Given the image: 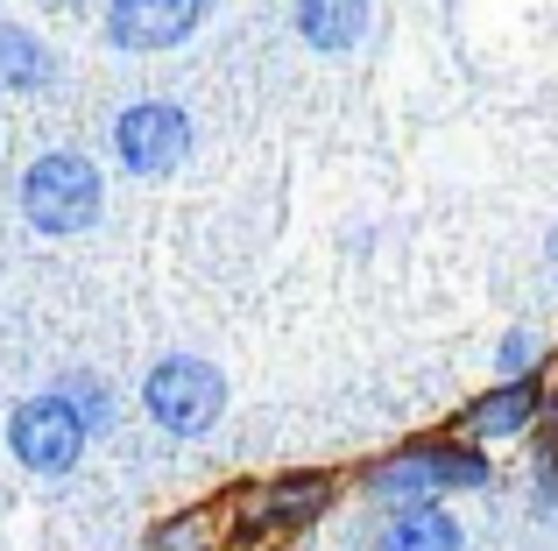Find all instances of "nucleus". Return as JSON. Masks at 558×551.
Listing matches in <instances>:
<instances>
[{
	"instance_id": "11",
	"label": "nucleus",
	"mask_w": 558,
	"mask_h": 551,
	"mask_svg": "<svg viewBox=\"0 0 558 551\" xmlns=\"http://www.w3.org/2000/svg\"><path fill=\"white\" fill-rule=\"evenodd\" d=\"M50 78H57V57L43 50L28 28L0 22V85H8V93H36V85H50Z\"/></svg>"
},
{
	"instance_id": "8",
	"label": "nucleus",
	"mask_w": 558,
	"mask_h": 551,
	"mask_svg": "<svg viewBox=\"0 0 558 551\" xmlns=\"http://www.w3.org/2000/svg\"><path fill=\"white\" fill-rule=\"evenodd\" d=\"M375 551H460V516L438 510V502H396L389 524H381Z\"/></svg>"
},
{
	"instance_id": "15",
	"label": "nucleus",
	"mask_w": 558,
	"mask_h": 551,
	"mask_svg": "<svg viewBox=\"0 0 558 551\" xmlns=\"http://www.w3.org/2000/svg\"><path fill=\"white\" fill-rule=\"evenodd\" d=\"M545 467H558V425H551V439H545Z\"/></svg>"
},
{
	"instance_id": "5",
	"label": "nucleus",
	"mask_w": 558,
	"mask_h": 551,
	"mask_svg": "<svg viewBox=\"0 0 558 551\" xmlns=\"http://www.w3.org/2000/svg\"><path fill=\"white\" fill-rule=\"evenodd\" d=\"M113 156H121L135 177H163V170H178L191 156L184 107H170V99H142V107H128L121 121H113Z\"/></svg>"
},
{
	"instance_id": "3",
	"label": "nucleus",
	"mask_w": 558,
	"mask_h": 551,
	"mask_svg": "<svg viewBox=\"0 0 558 551\" xmlns=\"http://www.w3.org/2000/svg\"><path fill=\"white\" fill-rule=\"evenodd\" d=\"M85 439H93V425L78 417V403H71L64 389L28 396L22 411L8 417V453L22 460L28 474H71L85 460Z\"/></svg>"
},
{
	"instance_id": "10",
	"label": "nucleus",
	"mask_w": 558,
	"mask_h": 551,
	"mask_svg": "<svg viewBox=\"0 0 558 551\" xmlns=\"http://www.w3.org/2000/svg\"><path fill=\"white\" fill-rule=\"evenodd\" d=\"M298 36L326 57L354 50L368 36V0H298Z\"/></svg>"
},
{
	"instance_id": "9",
	"label": "nucleus",
	"mask_w": 558,
	"mask_h": 551,
	"mask_svg": "<svg viewBox=\"0 0 558 551\" xmlns=\"http://www.w3.org/2000/svg\"><path fill=\"white\" fill-rule=\"evenodd\" d=\"M537 411H545V382H537V375H509L495 396H481L474 411H466V439H509V431H523Z\"/></svg>"
},
{
	"instance_id": "6",
	"label": "nucleus",
	"mask_w": 558,
	"mask_h": 551,
	"mask_svg": "<svg viewBox=\"0 0 558 551\" xmlns=\"http://www.w3.org/2000/svg\"><path fill=\"white\" fill-rule=\"evenodd\" d=\"M205 0H107V36L113 50H170L198 28Z\"/></svg>"
},
{
	"instance_id": "4",
	"label": "nucleus",
	"mask_w": 558,
	"mask_h": 551,
	"mask_svg": "<svg viewBox=\"0 0 558 551\" xmlns=\"http://www.w3.org/2000/svg\"><path fill=\"white\" fill-rule=\"evenodd\" d=\"M481 481H488V460L474 445H410V453L381 460L368 474V488L381 502H417L432 488H481Z\"/></svg>"
},
{
	"instance_id": "12",
	"label": "nucleus",
	"mask_w": 558,
	"mask_h": 551,
	"mask_svg": "<svg viewBox=\"0 0 558 551\" xmlns=\"http://www.w3.org/2000/svg\"><path fill=\"white\" fill-rule=\"evenodd\" d=\"M57 389H64V396L78 403V417H85L93 431H107V425H113V389L99 382V375H64Z\"/></svg>"
},
{
	"instance_id": "14",
	"label": "nucleus",
	"mask_w": 558,
	"mask_h": 551,
	"mask_svg": "<svg viewBox=\"0 0 558 551\" xmlns=\"http://www.w3.org/2000/svg\"><path fill=\"white\" fill-rule=\"evenodd\" d=\"M198 544V524H163L156 530V551H191Z\"/></svg>"
},
{
	"instance_id": "2",
	"label": "nucleus",
	"mask_w": 558,
	"mask_h": 551,
	"mask_svg": "<svg viewBox=\"0 0 558 551\" xmlns=\"http://www.w3.org/2000/svg\"><path fill=\"white\" fill-rule=\"evenodd\" d=\"M142 403H149V417L170 431V439H198V431H213L219 411H227V375H219L213 360H198V354H170V360L149 368Z\"/></svg>"
},
{
	"instance_id": "13",
	"label": "nucleus",
	"mask_w": 558,
	"mask_h": 551,
	"mask_svg": "<svg viewBox=\"0 0 558 551\" xmlns=\"http://www.w3.org/2000/svg\"><path fill=\"white\" fill-rule=\"evenodd\" d=\"M495 368H502V375H531L537 368V340H531V332H509L502 354H495Z\"/></svg>"
},
{
	"instance_id": "1",
	"label": "nucleus",
	"mask_w": 558,
	"mask_h": 551,
	"mask_svg": "<svg viewBox=\"0 0 558 551\" xmlns=\"http://www.w3.org/2000/svg\"><path fill=\"white\" fill-rule=\"evenodd\" d=\"M99 198H107L99 170L85 163V156H71V149L36 156L28 177H22V212H28L36 234H85V226L99 220Z\"/></svg>"
},
{
	"instance_id": "16",
	"label": "nucleus",
	"mask_w": 558,
	"mask_h": 551,
	"mask_svg": "<svg viewBox=\"0 0 558 551\" xmlns=\"http://www.w3.org/2000/svg\"><path fill=\"white\" fill-rule=\"evenodd\" d=\"M551 262H558V234H551Z\"/></svg>"
},
{
	"instance_id": "7",
	"label": "nucleus",
	"mask_w": 558,
	"mask_h": 551,
	"mask_svg": "<svg viewBox=\"0 0 558 551\" xmlns=\"http://www.w3.org/2000/svg\"><path fill=\"white\" fill-rule=\"evenodd\" d=\"M332 495L326 474H290V481H269L255 502H247V538H269V530L283 524H304V516H318Z\"/></svg>"
}]
</instances>
